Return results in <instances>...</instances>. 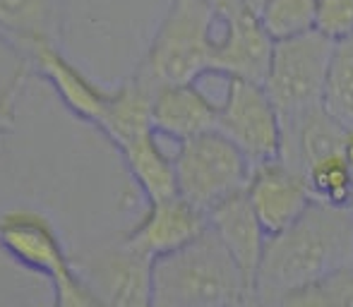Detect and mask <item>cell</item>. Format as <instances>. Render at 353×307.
Listing matches in <instances>:
<instances>
[{"instance_id": "obj_1", "label": "cell", "mask_w": 353, "mask_h": 307, "mask_svg": "<svg viewBox=\"0 0 353 307\" xmlns=\"http://www.w3.org/2000/svg\"><path fill=\"white\" fill-rule=\"evenodd\" d=\"M353 266V209L312 202L286 231L267 240L255 293L272 307L288 290Z\"/></svg>"}, {"instance_id": "obj_2", "label": "cell", "mask_w": 353, "mask_h": 307, "mask_svg": "<svg viewBox=\"0 0 353 307\" xmlns=\"http://www.w3.org/2000/svg\"><path fill=\"white\" fill-rule=\"evenodd\" d=\"M219 10L212 0H168L135 75L157 92L214 70Z\"/></svg>"}, {"instance_id": "obj_3", "label": "cell", "mask_w": 353, "mask_h": 307, "mask_svg": "<svg viewBox=\"0 0 353 307\" xmlns=\"http://www.w3.org/2000/svg\"><path fill=\"white\" fill-rule=\"evenodd\" d=\"M252 286L212 229L154 262L152 307H228Z\"/></svg>"}, {"instance_id": "obj_4", "label": "cell", "mask_w": 353, "mask_h": 307, "mask_svg": "<svg viewBox=\"0 0 353 307\" xmlns=\"http://www.w3.org/2000/svg\"><path fill=\"white\" fill-rule=\"evenodd\" d=\"M178 195L210 216L214 207L248 187L252 163L219 130L183 142L173 151Z\"/></svg>"}, {"instance_id": "obj_5", "label": "cell", "mask_w": 353, "mask_h": 307, "mask_svg": "<svg viewBox=\"0 0 353 307\" xmlns=\"http://www.w3.org/2000/svg\"><path fill=\"white\" fill-rule=\"evenodd\" d=\"M332 46L334 43L320 32L274 43L270 72L262 87L279 111L281 125L322 106Z\"/></svg>"}, {"instance_id": "obj_6", "label": "cell", "mask_w": 353, "mask_h": 307, "mask_svg": "<svg viewBox=\"0 0 353 307\" xmlns=\"http://www.w3.org/2000/svg\"><path fill=\"white\" fill-rule=\"evenodd\" d=\"M216 130L245 154L252 168L281 158V118L262 84L228 79L226 94L219 103Z\"/></svg>"}, {"instance_id": "obj_7", "label": "cell", "mask_w": 353, "mask_h": 307, "mask_svg": "<svg viewBox=\"0 0 353 307\" xmlns=\"http://www.w3.org/2000/svg\"><path fill=\"white\" fill-rule=\"evenodd\" d=\"M72 266L103 307H152L154 262L123 237L74 255Z\"/></svg>"}, {"instance_id": "obj_8", "label": "cell", "mask_w": 353, "mask_h": 307, "mask_svg": "<svg viewBox=\"0 0 353 307\" xmlns=\"http://www.w3.org/2000/svg\"><path fill=\"white\" fill-rule=\"evenodd\" d=\"M214 70L228 77L265 84L270 72L274 39L267 34L260 14L243 0L219 5Z\"/></svg>"}, {"instance_id": "obj_9", "label": "cell", "mask_w": 353, "mask_h": 307, "mask_svg": "<svg viewBox=\"0 0 353 307\" xmlns=\"http://www.w3.org/2000/svg\"><path fill=\"white\" fill-rule=\"evenodd\" d=\"M0 247L19 266L58 281L74 269L53 221L29 207H14L0 214Z\"/></svg>"}, {"instance_id": "obj_10", "label": "cell", "mask_w": 353, "mask_h": 307, "mask_svg": "<svg viewBox=\"0 0 353 307\" xmlns=\"http://www.w3.org/2000/svg\"><path fill=\"white\" fill-rule=\"evenodd\" d=\"M207 231H210V216L176 195L161 202H149L135 224L121 237L128 247L157 262L188 247Z\"/></svg>"}, {"instance_id": "obj_11", "label": "cell", "mask_w": 353, "mask_h": 307, "mask_svg": "<svg viewBox=\"0 0 353 307\" xmlns=\"http://www.w3.org/2000/svg\"><path fill=\"white\" fill-rule=\"evenodd\" d=\"M245 195L270 237L296 224L312 204L305 173L288 166L281 158L252 168Z\"/></svg>"}, {"instance_id": "obj_12", "label": "cell", "mask_w": 353, "mask_h": 307, "mask_svg": "<svg viewBox=\"0 0 353 307\" xmlns=\"http://www.w3.org/2000/svg\"><path fill=\"white\" fill-rule=\"evenodd\" d=\"M152 123L159 137H166L178 147L192 137L216 130L219 106L197 82L171 84L154 94Z\"/></svg>"}, {"instance_id": "obj_13", "label": "cell", "mask_w": 353, "mask_h": 307, "mask_svg": "<svg viewBox=\"0 0 353 307\" xmlns=\"http://www.w3.org/2000/svg\"><path fill=\"white\" fill-rule=\"evenodd\" d=\"M27 63L51 84L53 92L63 101V106L72 116H77L79 120L89 123L94 127L99 125L103 111H106L111 89L99 87L92 77L84 75L72 61H68L63 56L58 43H43V46H39L27 58Z\"/></svg>"}, {"instance_id": "obj_14", "label": "cell", "mask_w": 353, "mask_h": 307, "mask_svg": "<svg viewBox=\"0 0 353 307\" xmlns=\"http://www.w3.org/2000/svg\"><path fill=\"white\" fill-rule=\"evenodd\" d=\"M210 229L219 235V240L223 242L228 255L236 260L238 269L243 271L248 284L255 290L257 269H260L270 235L262 229L245 190L214 207L210 211Z\"/></svg>"}, {"instance_id": "obj_15", "label": "cell", "mask_w": 353, "mask_h": 307, "mask_svg": "<svg viewBox=\"0 0 353 307\" xmlns=\"http://www.w3.org/2000/svg\"><path fill=\"white\" fill-rule=\"evenodd\" d=\"M154 94L157 92L132 72L116 89H111L106 111H103L97 130L116 149H121V147L154 132V123H152Z\"/></svg>"}, {"instance_id": "obj_16", "label": "cell", "mask_w": 353, "mask_h": 307, "mask_svg": "<svg viewBox=\"0 0 353 307\" xmlns=\"http://www.w3.org/2000/svg\"><path fill=\"white\" fill-rule=\"evenodd\" d=\"M281 161L305 173L315 161L332 154H341L346 127H341L322 106L303 113L291 123H283Z\"/></svg>"}, {"instance_id": "obj_17", "label": "cell", "mask_w": 353, "mask_h": 307, "mask_svg": "<svg viewBox=\"0 0 353 307\" xmlns=\"http://www.w3.org/2000/svg\"><path fill=\"white\" fill-rule=\"evenodd\" d=\"M118 151H121L123 163L147 204L178 195L173 154L163 149L161 137L157 132H149L140 140L121 147Z\"/></svg>"}, {"instance_id": "obj_18", "label": "cell", "mask_w": 353, "mask_h": 307, "mask_svg": "<svg viewBox=\"0 0 353 307\" xmlns=\"http://www.w3.org/2000/svg\"><path fill=\"white\" fill-rule=\"evenodd\" d=\"M56 0H0V39L27 61L39 46L56 43Z\"/></svg>"}, {"instance_id": "obj_19", "label": "cell", "mask_w": 353, "mask_h": 307, "mask_svg": "<svg viewBox=\"0 0 353 307\" xmlns=\"http://www.w3.org/2000/svg\"><path fill=\"white\" fill-rule=\"evenodd\" d=\"M322 108L346 130H353V36L332 46Z\"/></svg>"}, {"instance_id": "obj_20", "label": "cell", "mask_w": 353, "mask_h": 307, "mask_svg": "<svg viewBox=\"0 0 353 307\" xmlns=\"http://www.w3.org/2000/svg\"><path fill=\"white\" fill-rule=\"evenodd\" d=\"M312 202L353 209V168L344 154H332L315 161L305 171Z\"/></svg>"}, {"instance_id": "obj_21", "label": "cell", "mask_w": 353, "mask_h": 307, "mask_svg": "<svg viewBox=\"0 0 353 307\" xmlns=\"http://www.w3.org/2000/svg\"><path fill=\"white\" fill-rule=\"evenodd\" d=\"M320 0H265L260 19L274 41H286L315 32Z\"/></svg>"}, {"instance_id": "obj_22", "label": "cell", "mask_w": 353, "mask_h": 307, "mask_svg": "<svg viewBox=\"0 0 353 307\" xmlns=\"http://www.w3.org/2000/svg\"><path fill=\"white\" fill-rule=\"evenodd\" d=\"M272 307H353V266L317 284L288 290Z\"/></svg>"}, {"instance_id": "obj_23", "label": "cell", "mask_w": 353, "mask_h": 307, "mask_svg": "<svg viewBox=\"0 0 353 307\" xmlns=\"http://www.w3.org/2000/svg\"><path fill=\"white\" fill-rule=\"evenodd\" d=\"M315 32L332 43L353 36V0H320Z\"/></svg>"}, {"instance_id": "obj_24", "label": "cell", "mask_w": 353, "mask_h": 307, "mask_svg": "<svg viewBox=\"0 0 353 307\" xmlns=\"http://www.w3.org/2000/svg\"><path fill=\"white\" fill-rule=\"evenodd\" d=\"M53 303L51 307H103L101 300L92 293L87 284L82 281V276L77 271H70L63 279L53 281Z\"/></svg>"}, {"instance_id": "obj_25", "label": "cell", "mask_w": 353, "mask_h": 307, "mask_svg": "<svg viewBox=\"0 0 353 307\" xmlns=\"http://www.w3.org/2000/svg\"><path fill=\"white\" fill-rule=\"evenodd\" d=\"M29 70H32V65H29L27 61H22L17 65V70L12 72L10 82L0 89V140H3L5 130H8L10 123H12L14 103H17L19 94H22V87H24V82H27V77H29Z\"/></svg>"}, {"instance_id": "obj_26", "label": "cell", "mask_w": 353, "mask_h": 307, "mask_svg": "<svg viewBox=\"0 0 353 307\" xmlns=\"http://www.w3.org/2000/svg\"><path fill=\"white\" fill-rule=\"evenodd\" d=\"M228 307H267L265 303H262L260 298H257V293L255 290H250L248 295H243L241 300H236L233 305H228Z\"/></svg>"}, {"instance_id": "obj_27", "label": "cell", "mask_w": 353, "mask_h": 307, "mask_svg": "<svg viewBox=\"0 0 353 307\" xmlns=\"http://www.w3.org/2000/svg\"><path fill=\"white\" fill-rule=\"evenodd\" d=\"M341 154H344V158L349 161V166L353 168V130H346V137H344V147H341Z\"/></svg>"}, {"instance_id": "obj_28", "label": "cell", "mask_w": 353, "mask_h": 307, "mask_svg": "<svg viewBox=\"0 0 353 307\" xmlns=\"http://www.w3.org/2000/svg\"><path fill=\"white\" fill-rule=\"evenodd\" d=\"M243 3H245L250 10H255V12H260V8L265 5V0H243Z\"/></svg>"}, {"instance_id": "obj_29", "label": "cell", "mask_w": 353, "mask_h": 307, "mask_svg": "<svg viewBox=\"0 0 353 307\" xmlns=\"http://www.w3.org/2000/svg\"><path fill=\"white\" fill-rule=\"evenodd\" d=\"M212 3H214V5H216V8H219V5H223V3H231V0H212Z\"/></svg>"}]
</instances>
